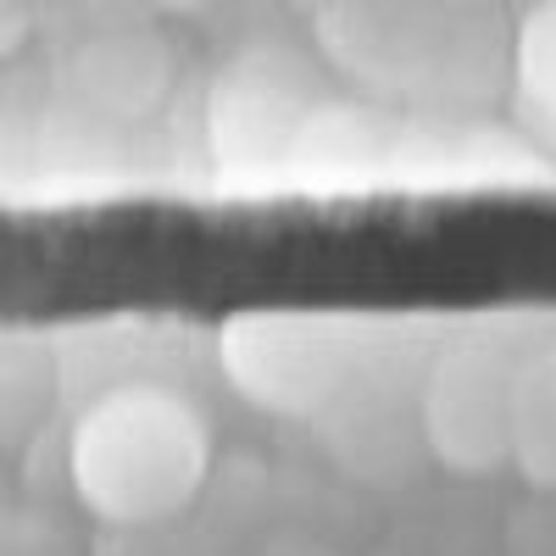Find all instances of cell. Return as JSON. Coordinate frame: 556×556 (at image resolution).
<instances>
[{
  "label": "cell",
  "mask_w": 556,
  "mask_h": 556,
  "mask_svg": "<svg viewBox=\"0 0 556 556\" xmlns=\"http://www.w3.org/2000/svg\"><path fill=\"white\" fill-rule=\"evenodd\" d=\"M206 412L156 384H123L84 401L67 429V484L112 534H146L190 513L212 479Z\"/></svg>",
  "instance_id": "cell-1"
},
{
  "label": "cell",
  "mask_w": 556,
  "mask_h": 556,
  "mask_svg": "<svg viewBox=\"0 0 556 556\" xmlns=\"http://www.w3.org/2000/svg\"><path fill=\"white\" fill-rule=\"evenodd\" d=\"M434 340L374 312H240L217 329V367L251 406L323 424L367 384L424 367Z\"/></svg>",
  "instance_id": "cell-2"
},
{
  "label": "cell",
  "mask_w": 556,
  "mask_h": 556,
  "mask_svg": "<svg viewBox=\"0 0 556 556\" xmlns=\"http://www.w3.org/2000/svg\"><path fill=\"white\" fill-rule=\"evenodd\" d=\"M545 329L523 312H484L434 340L417 384L424 445L440 468L462 479H490L513 451V384L529 345Z\"/></svg>",
  "instance_id": "cell-3"
},
{
  "label": "cell",
  "mask_w": 556,
  "mask_h": 556,
  "mask_svg": "<svg viewBox=\"0 0 556 556\" xmlns=\"http://www.w3.org/2000/svg\"><path fill=\"white\" fill-rule=\"evenodd\" d=\"M317 34L329 62L356 84L424 96L479 51H495V0H323Z\"/></svg>",
  "instance_id": "cell-4"
},
{
  "label": "cell",
  "mask_w": 556,
  "mask_h": 556,
  "mask_svg": "<svg viewBox=\"0 0 556 556\" xmlns=\"http://www.w3.org/2000/svg\"><path fill=\"white\" fill-rule=\"evenodd\" d=\"M323 96H329V78L306 51H290L278 39L245 45L212 78L206 96V151L228 173V184L285 178V156Z\"/></svg>",
  "instance_id": "cell-5"
},
{
  "label": "cell",
  "mask_w": 556,
  "mask_h": 556,
  "mask_svg": "<svg viewBox=\"0 0 556 556\" xmlns=\"http://www.w3.org/2000/svg\"><path fill=\"white\" fill-rule=\"evenodd\" d=\"M390 156H395V123L379 117V106L329 89L306 112L285 156V184H295V190H356V184H374Z\"/></svg>",
  "instance_id": "cell-6"
},
{
  "label": "cell",
  "mask_w": 556,
  "mask_h": 556,
  "mask_svg": "<svg viewBox=\"0 0 556 556\" xmlns=\"http://www.w3.org/2000/svg\"><path fill=\"white\" fill-rule=\"evenodd\" d=\"M67 84L84 112H96L106 123H139L151 117L173 84V51L167 39L151 28H106L96 39H84L73 51Z\"/></svg>",
  "instance_id": "cell-7"
},
{
  "label": "cell",
  "mask_w": 556,
  "mask_h": 556,
  "mask_svg": "<svg viewBox=\"0 0 556 556\" xmlns=\"http://www.w3.org/2000/svg\"><path fill=\"white\" fill-rule=\"evenodd\" d=\"M513 468L529 490H551L556 495V329H545L513 384Z\"/></svg>",
  "instance_id": "cell-8"
},
{
  "label": "cell",
  "mask_w": 556,
  "mask_h": 556,
  "mask_svg": "<svg viewBox=\"0 0 556 556\" xmlns=\"http://www.w3.org/2000/svg\"><path fill=\"white\" fill-rule=\"evenodd\" d=\"M506 78L518 106L556 134V0H534L506 45Z\"/></svg>",
  "instance_id": "cell-9"
},
{
  "label": "cell",
  "mask_w": 556,
  "mask_h": 556,
  "mask_svg": "<svg viewBox=\"0 0 556 556\" xmlns=\"http://www.w3.org/2000/svg\"><path fill=\"white\" fill-rule=\"evenodd\" d=\"M0 556H73V551L39 518H0Z\"/></svg>",
  "instance_id": "cell-10"
},
{
  "label": "cell",
  "mask_w": 556,
  "mask_h": 556,
  "mask_svg": "<svg viewBox=\"0 0 556 556\" xmlns=\"http://www.w3.org/2000/svg\"><path fill=\"white\" fill-rule=\"evenodd\" d=\"M34 34V0H0V62L17 56Z\"/></svg>",
  "instance_id": "cell-11"
},
{
  "label": "cell",
  "mask_w": 556,
  "mask_h": 556,
  "mask_svg": "<svg viewBox=\"0 0 556 556\" xmlns=\"http://www.w3.org/2000/svg\"><path fill=\"white\" fill-rule=\"evenodd\" d=\"M162 7H201V0H162Z\"/></svg>",
  "instance_id": "cell-12"
}]
</instances>
